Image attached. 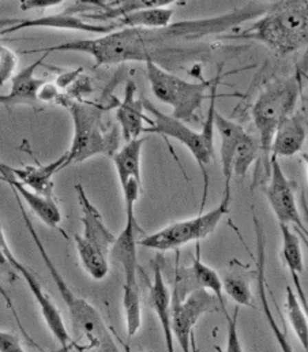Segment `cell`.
<instances>
[{
	"label": "cell",
	"instance_id": "cell-17",
	"mask_svg": "<svg viewBox=\"0 0 308 352\" xmlns=\"http://www.w3.org/2000/svg\"><path fill=\"white\" fill-rule=\"evenodd\" d=\"M116 119L126 142L141 138L149 116L144 107V96L138 94V87L133 80H129L126 84L123 100L116 109Z\"/></svg>",
	"mask_w": 308,
	"mask_h": 352
},
{
	"label": "cell",
	"instance_id": "cell-39",
	"mask_svg": "<svg viewBox=\"0 0 308 352\" xmlns=\"http://www.w3.org/2000/svg\"><path fill=\"white\" fill-rule=\"evenodd\" d=\"M0 266H8V263H7V260H6V257H4L3 252H1V249H0ZM8 267H10V266H8Z\"/></svg>",
	"mask_w": 308,
	"mask_h": 352
},
{
	"label": "cell",
	"instance_id": "cell-36",
	"mask_svg": "<svg viewBox=\"0 0 308 352\" xmlns=\"http://www.w3.org/2000/svg\"><path fill=\"white\" fill-rule=\"evenodd\" d=\"M83 72L82 67H78L76 70H70V72H63L55 81V85L58 87L59 90H67L70 88L80 76V73Z\"/></svg>",
	"mask_w": 308,
	"mask_h": 352
},
{
	"label": "cell",
	"instance_id": "cell-6",
	"mask_svg": "<svg viewBox=\"0 0 308 352\" xmlns=\"http://www.w3.org/2000/svg\"><path fill=\"white\" fill-rule=\"evenodd\" d=\"M67 108L73 118L74 135L72 146L66 152V167L100 155L112 157L118 152L120 131L118 127L109 129L104 123V107L94 102L73 101Z\"/></svg>",
	"mask_w": 308,
	"mask_h": 352
},
{
	"label": "cell",
	"instance_id": "cell-40",
	"mask_svg": "<svg viewBox=\"0 0 308 352\" xmlns=\"http://www.w3.org/2000/svg\"><path fill=\"white\" fill-rule=\"evenodd\" d=\"M191 352H198L197 344H195V336H194V335L191 336Z\"/></svg>",
	"mask_w": 308,
	"mask_h": 352
},
{
	"label": "cell",
	"instance_id": "cell-9",
	"mask_svg": "<svg viewBox=\"0 0 308 352\" xmlns=\"http://www.w3.org/2000/svg\"><path fill=\"white\" fill-rule=\"evenodd\" d=\"M231 198V191H224V197L219 206L208 213H199L195 217L170 223L166 227L140 239L137 243L142 248L160 253L176 250L192 242L201 243V241L206 239L216 231L223 217L228 214Z\"/></svg>",
	"mask_w": 308,
	"mask_h": 352
},
{
	"label": "cell",
	"instance_id": "cell-5",
	"mask_svg": "<svg viewBox=\"0 0 308 352\" xmlns=\"http://www.w3.org/2000/svg\"><path fill=\"white\" fill-rule=\"evenodd\" d=\"M303 91V74L298 69L292 76L272 81L261 90L251 107V118L258 131L261 159L256 171L263 167L266 179L270 173V148L278 124L296 111Z\"/></svg>",
	"mask_w": 308,
	"mask_h": 352
},
{
	"label": "cell",
	"instance_id": "cell-27",
	"mask_svg": "<svg viewBox=\"0 0 308 352\" xmlns=\"http://www.w3.org/2000/svg\"><path fill=\"white\" fill-rule=\"evenodd\" d=\"M74 243L79 261L85 272L96 281L104 280L109 273L108 256H105L97 248L85 242L79 234L74 235Z\"/></svg>",
	"mask_w": 308,
	"mask_h": 352
},
{
	"label": "cell",
	"instance_id": "cell-30",
	"mask_svg": "<svg viewBox=\"0 0 308 352\" xmlns=\"http://www.w3.org/2000/svg\"><path fill=\"white\" fill-rule=\"evenodd\" d=\"M223 291L239 307H254V296L247 278L240 274L227 273L221 277Z\"/></svg>",
	"mask_w": 308,
	"mask_h": 352
},
{
	"label": "cell",
	"instance_id": "cell-24",
	"mask_svg": "<svg viewBox=\"0 0 308 352\" xmlns=\"http://www.w3.org/2000/svg\"><path fill=\"white\" fill-rule=\"evenodd\" d=\"M173 1L160 0V3L131 11L116 19L120 28H141V29H160L172 23L173 8L168 7Z\"/></svg>",
	"mask_w": 308,
	"mask_h": 352
},
{
	"label": "cell",
	"instance_id": "cell-32",
	"mask_svg": "<svg viewBox=\"0 0 308 352\" xmlns=\"http://www.w3.org/2000/svg\"><path fill=\"white\" fill-rule=\"evenodd\" d=\"M239 311H240V307L236 306L232 317L227 314L228 332H227V351L226 352H244L240 338H239V328H237Z\"/></svg>",
	"mask_w": 308,
	"mask_h": 352
},
{
	"label": "cell",
	"instance_id": "cell-8",
	"mask_svg": "<svg viewBox=\"0 0 308 352\" xmlns=\"http://www.w3.org/2000/svg\"><path fill=\"white\" fill-rule=\"evenodd\" d=\"M135 206H126V224L123 231L116 236V242L111 250L115 260L122 265L123 283V311L126 321V331L129 338H134L142 327V307L141 292L138 284V254L135 238Z\"/></svg>",
	"mask_w": 308,
	"mask_h": 352
},
{
	"label": "cell",
	"instance_id": "cell-35",
	"mask_svg": "<svg viewBox=\"0 0 308 352\" xmlns=\"http://www.w3.org/2000/svg\"><path fill=\"white\" fill-rule=\"evenodd\" d=\"M62 91L58 89V87L52 82H45L40 91H38V101H44V102H59L62 98Z\"/></svg>",
	"mask_w": 308,
	"mask_h": 352
},
{
	"label": "cell",
	"instance_id": "cell-26",
	"mask_svg": "<svg viewBox=\"0 0 308 352\" xmlns=\"http://www.w3.org/2000/svg\"><path fill=\"white\" fill-rule=\"evenodd\" d=\"M188 277L191 280V284L194 288H201L205 289L216 296V299L220 303L221 310L227 313V305H226V298H224V291H223V281L221 276L209 265L205 264L202 261L201 256V243H197L195 248V257L192 260V265L190 269H187Z\"/></svg>",
	"mask_w": 308,
	"mask_h": 352
},
{
	"label": "cell",
	"instance_id": "cell-21",
	"mask_svg": "<svg viewBox=\"0 0 308 352\" xmlns=\"http://www.w3.org/2000/svg\"><path fill=\"white\" fill-rule=\"evenodd\" d=\"M66 153L50 164H37V166H25L21 168L8 166V173L14 179L21 182L23 186L30 188L38 195L47 198L54 197V175L60 170L66 168Z\"/></svg>",
	"mask_w": 308,
	"mask_h": 352
},
{
	"label": "cell",
	"instance_id": "cell-13",
	"mask_svg": "<svg viewBox=\"0 0 308 352\" xmlns=\"http://www.w3.org/2000/svg\"><path fill=\"white\" fill-rule=\"evenodd\" d=\"M58 29V30H72V32H80L89 34H98L104 36L113 30L122 29L118 22L112 23H97V22H87L80 15H74V12H58L51 15H43L30 19H19L18 23L6 28L0 32L1 36L12 34L25 29Z\"/></svg>",
	"mask_w": 308,
	"mask_h": 352
},
{
	"label": "cell",
	"instance_id": "cell-34",
	"mask_svg": "<svg viewBox=\"0 0 308 352\" xmlns=\"http://www.w3.org/2000/svg\"><path fill=\"white\" fill-rule=\"evenodd\" d=\"M0 295H1V298L4 299V302H6V305H7V307H8V310L12 313V316H14V318H15V322H16V325H18V328H19V331L22 332V335H23V338L28 340V343L29 344H32V346H34L36 349H40L38 347V344L28 335V332L25 331V328H23V325H22V322H21V320H19V316H18V313H16V310H15V307H14V303H12V300H11V298H10V295L6 292V289L1 287V284H0Z\"/></svg>",
	"mask_w": 308,
	"mask_h": 352
},
{
	"label": "cell",
	"instance_id": "cell-16",
	"mask_svg": "<svg viewBox=\"0 0 308 352\" xmlns=\"http://www.w3.org/2000/svg\"><path fill=\"white\" fill-rule=\"evenodd\" d=\"M254 228H255V241H256V280H258V294L261 299V310L265 316V320L272 331V333L276 338V342L280 347L281 352H294V349L287 338V335L281 331L278 327L267 298V281H266V242H265V234L262 228V223L256 217V213L254 212Z\"/></svg>",
	"mask_w": 308,
	"mask_h": 352
},
{
	"label": "cell",
	"instance_id": "cell-25",
	"mask_svg": "<svg viewBox=\"0 0 308 352\" xmlns=\"http://www.w3.org/2000/svg\"><path fill=\"white\" fill-rule=\"evenodd\" d=\"M145 141L146 138H142V137L129 141L120 149H118V152L112 156V162L116 170L120 188L124 187L126 183L133 179L142 183L141 157H142V148Z\"/></svg>",
	"mask_w": 308,
	"mask_h": 352
},
{
	"label": "cell",
	"instance_id": "cell-20",
	"mask_svg": "<svg viewBox=\"0 0 308 352\" xmlns=\"http://www.w3.org/2000/svg\"><path fill=\"white\" fill-rule=\"evenodd\" d=\"M48 55H43L32 65L22 69L11 78V88L7 94H0V104L6 107L15 105H34L38 98V91L41 87L47 82V80L34 77L36 70L44 63Z\"/></svg>",
	"mask_w": 308,
	"mask_h": 352
},
{
	"label": "cell",
	"instance_id": "cell-11",
	"mask_svg": "<svg viewBox=\"0 0 308 352\" xmlns=\"http://www.w3.org/2000/svg\"><path fill=\"white\" fill-rule=\"evenodd\" d=\"M219 306L216 296L201 288L192 289L183 299L172 295V332L183 352H191V336L199 318Z\"/></svg>",
	"mask_w": 308,
	"mask_h": 352
},
{
	"label": "cell",
	"instance_id": "cell-4",
	"mask_svg": "<svg viewBox=\"0 0 308 352\" xmlns=\"http://www.w3.org/2000/svg\"><path fill=\"white\" fill-rule=\"evenodd\" d=\"M227 40H252L278 56H289L307 47V1H276L263 15Z\"/></svg>",
	"mask_w": 308,
	"mask_h": 352
},
{
	"label": "cell",
	"instance_id": "cell-31",
	"mask_svg": "<svg viewBox=\"0 0 308 352\" xmlns=\"http://www.w3.org/2000/svg\"><path fill=\"white\" fill-rule=\"evenodd\" d=\"M18 66L16 54L8 47L0 44V87H4L15 76Z\"/></svg>",
	"mask_w": 308,
	"mask_h": 352
},
{
	"label": "cell",
	"instance_id": "cell-29",
	"mask_svg": "<svg viewBox=\"0 0 308 352\" xmlns=\"http://www.w3.org/2000/svg\"><path fill=\"white\" fill-rule=\"evenodd\" d=\"M259 159H261V149H259L258 140H255L250 133H245L234 153L232 174L240 179H244L247 173L250 171L251 166L254 163L258 164Z\"/></svg>",
	"mask_w": 308,
	"mask_h": 352
},
{
	"label": "cell",
	"instance_id": "cell-19",
	"mask_svg": "<svg viewBox=\"0 0 308 352\" xmlns=\"http://www.w3.org/2000/svg\"><path fill=\"white\" fill-rule=\"evenodd\" d=\"M0 180L10 186L11 191L23 199L30 210L50 228H58L62 223V212L55 202V198H47L36 194L8 173V166L0 162Z\"/></svg>",
	"mask_w": 308,
	"mask_h": 352
},
{
	"label": "cell",
	"instance_id": "cell-12",
	"mask_svg": "<svg viewBox=\"0 0 308 352\" xmlns=\"http://www.w3.org/2000/svg\"><path fill=\"white\" fill-rule=\"evenodd\" d=\"M267 202L278 221V224L294 226L307 241V227L302 219L296 195L295 183L284 174L277 157H270V173L267 186L265 187Z\"/></svg>",
	"mask_w": 308,
	"mask_h": 352
},
{
	"label": "cell",
	"instance_id": "cell-2",
	"mask_svg": "<svg viewBox=\"0 0 308 352\" xmlns=\"http://www.w3.org/2000/svg\"><path fill=\"white\" fill-rule=\"evenodd\" d=\"M22 220L25 223V227L34 243V246L37 248L43 263L47 266L65 305L67 306L69 314H70V321H72V328H73V333L74 338H72V350L76 352H96L97 350H112L116 349L112 339L109 338V333L107 331V327L104 324V320L101 317V314L98 313V310L90 305L86 299L78 296L74 292V289L69 285V283L66 281V278L62 276V273L59 272L58 266L52 261V258L50 257L41 238L38 236L33 221L28 213V210L23 208L22 199L12 192Z\"/></svg>",
	"mask_w": 308,
	"mask_h": 352
},
{
	"label": "cell",
	"instance_id": "cell-7",
	"mask_svg": "<svg viewBox=\"0 0 308 352\" xmlns=\"http://www.w3.org/2000/svg\"><path fill=\"white\" fill-rule=\"evenodd\" d=\"M146 74L154 97L172 108V116L186 124L199 123V111L209 100L213 80L190 82L154 63H146Z\"/></svg>",
	"mask_w": 308,
	"mask_h": 352
},
{
	"label": "cell",
	"instance_id": "cell-23",
	"mask_svg": "<svg viewBox=\"0 0 308 352\" xmlns=\"http://www.w3.org/2000/svg\"><path fill=\"white\" fill-rule=\"evenodd\" d=\"M281 231V258L285 267L289 270L294 287L296 289V295L300 300V303L305 306V310L307 311V295L302 285V276L305 273V260H303V252L300 239L296 234V231L288 226L278 224Z\"/></svg>",
	"mask_w": 308,
	"mask_h": 352
},
{
	"label": "cell",
	"instance_id": "cell-33",
	"mask_svg": "<svg viewBox=\"0 0 308 352\" xmlns=\"http://www.w3.org/2000/svg\"><path fill=\"white\" fill-rule=\"evenodd\" d=\"M0 352H26L19 338L12 332L0 331Z\"/></svg>",
	"mask_w": 308,
	"mask_h": 352
},
{
	"label": "cell",
	"instance_id": "cell-1",
	"mask_svg": "<svg viewBox=\"0 0 308 352\" xmlns=\"http://www.w3.org/2000/svg\"><path fill=\"white\" fill-rule=\"evenodd\" d=\"M267 8L269 4L251 1L219 16L172 22L160 29L122 28L96 38H80L22 54L79 52L91 56L96 67L141 62L170 72L183 62L202 56L209 47L206 40L224 38L241 23L263 15Z\"/></svg>",
	"mask_w": 308,
	"mask_h": 352
},
{
	"label": "cell",
	"instance_id": "cell-38",
	"mask_svg": "<svg viewBox=\"0 0 308 352\" xmlns=\"http://www.w3.org/2000/svg\"><path fill=\"white\" fill-rule=\"evenodd\" d=\"M18 21H19L18 18H0V32L6 28H10V26L18 23Z\"/></svg>",
	"mask_w": 308,
	"mask_h": 352
},
{
	"label": "cell",
	"instance_id": "cell-10",
	"mask_svg": "<svg viewBox=\"0 0 308 352\" xmlns=\"http://www.w3.org/2000/svg\"><path fill=\"white\" fill-rule=\"evenodd\" d=\"M0 249L8 263V266L18 273L26 283V285L29 287L33 298L36 299L41 316L50 329V332L52 333V336L59 342V344L62 346V350L65 352L72 351V335L67 331V327L65 324V320L59 311V309L56 307V305L54 303V300L50 298V295L45 292V289L43 288V285L40 284L38 278L36 277V274L26 266L22 264L15 254L12 253L6 235L3 232V228L0 227Z\"/></svg>",
	"mask_w": 308,
	"mask_h": 352
},
{
	"label": "cell",
	"instance_id": "cell-3",
	"mask_svg": "<svg viewBox=\"0 0 308 352\" xmlns=\"http://www.w3.org/2000/svg\"><path fill=\"white\" fill-rule=\"evenodd\" d=\"M223 65L217 70V76L213 78V84L210 88L209 96V108L206 113V119L204 122L202 130L195 131L188 124L175 119L172 115H166L165 112H161L155 105L152 104L151 100L144 97V107L146 113H149L148 127H145L144 133L148 134H158L166 138H173L179 144L184 145L192 157L195 159L197 164L199 166V170L204 176V195H202V205H201V213L205 208L208 191H209V167L212 162L214 160V116H216V102L219 97H232L240 94H219V85L223 80Z\"/></svg>",
	"mask_w": 308,
	"mask_h": 352
},
{
	"label": "cell",
	"instance_id": "cell-22",
	"mask_svg": "<svg viewBox=\"0 0 308 352\" xmlns=\"http://www.w3.org/2000/svg\"><path fill=\"white\" fill-rule=\"evenodd\" d=\"M214 129L217 130L220 137V162H221V171L224 176V182H226L224 191H231L232 175H233L232 166H233L234 153L247 131L240 123L226 118L219 111H216V116H214Z\"/></svg>",
	"mask_w": 308,
	"mask_h": 352
},
{
	"label": "cell",
	"instance_id": "cell-15",
	"mask_svg": "<svg viewBox=\"0 0 308 352\" xmlns=\"http://www.w3.org/2000/svg\"><path fill=\"white\" fill-rule=\"evenodd\" d=\"M306 140L307 109L303 105L278 124L272 141L270 157H292L303 149Z\"/></svg>",
	"mask_w": 308,
	"mask_h": 352
},
{
	"label": "cell",
	"instance_id": "cell-37",
	"mask_svg": "<svg viewBox=\"0 0 308 352\" xmlns=\"http://www.w3.org/2000/svg\"><path fill=\"white\" fill-rule=\"evenodd\" d=\"M62 0H25L21 1V10L29 11V10H44L50 7H56L60 6Z\"/></svg>",
	"mask_w": 308,
	"mask_h": 352
},
{
	"label": "cell",
	"instance_id": "cell-14",
	"mask_svg": "<svg viewBox=\"0 0 308 352\" xmlns=\"http://www.w3.org/2000/svg\"><path fill=\"white\" fill-rule=\"evenodd\" d=\"M78 205L80 208V221L83 231L80 238L89 245L97 248L105 256L111 254V250L116 242V235L105 224L100 210L89 199L82 184H76Z\"/></svg>",
	"mask_w": 308,
	"mask_h": 352
},
{
	"label": "cell",
	"instance_id": "cell-28",
	"mask_svg": "<svg viewBox=\"0 0 308 352\" xmlns=\"http://www.w3.org/2000/svg\"><path fill=\"white\" fill-rule=\"evenodd\" d=\"M285 309L287 316L291 322V327L299 339L300 344L303 346L305 351L308 349V321L307 311L303 309V305L300 303L298 295L295 294L294 288L291 285L287 287V298H285Z\"/></svg>",
	"mask_w": 308,
	"mask_h": 352
},
{
	"label": "cell",
	"instance_id": "cell-18",
	"mask_svg": "<svg viewBox=\"0 0 308 352\" xmlns=\"http://www.w3.org/2000/svg\"><path fill=\"white\" fill-rule=\"evenodd\" d=\"M152 265L153 278L149 285V303L161 325L166 352H175V338L172 332V292L164 280L161 258L157 257Z\"/></svg>",
	"mask_w": 308,
	"mask_h": 352
}]
</instances>
